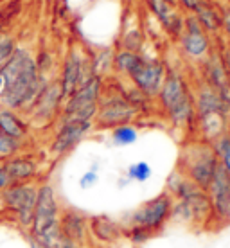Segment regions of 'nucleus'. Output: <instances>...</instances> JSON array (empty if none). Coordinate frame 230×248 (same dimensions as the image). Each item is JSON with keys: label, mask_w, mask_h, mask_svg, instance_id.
Masks as SVG:
<instances>
[{"label": "nucleus", "mask_w": 230, "mask_h": 248, "mask_svg": "<svg viewBox=\"0 0 230 248\" xmlns=\"http://www.w3.org/2000/svg\"><path fill=\"white\" fill-rule=\"evenodd\" d=\"M0 76L4 78L0 103L9 110H29L47 85L34 58L20 47L15 49L6 65L0 68Z\"/></svg>", "instance_id": "nucleus-1"}, {"label": "nucleus", "mask_w": 230, "mask_h": 248, "mask_svg": "<svg viewBox=\"0 0 230 248\" xmlns=\"http://www.w3.org/2000/svg\"><path fill=\"white\" fill-rule=\"evenodd\" d=\"M164 113L168 115L173 126L189 128L196 119L194 112V97L185 79L176 72H168L162 83L160 92L156 93Z\"/></svg>", "instance_id": "nucleus-2"}, {"label": "nucleus", "mask_w": 230, "mask_h": 248, "mask_svg": "<svg viewBox=\"0 0 230 248\" xmlns=\"http://www.w3.org/2000/svg\"><path fill=\"white\" fill-rule=\"evenodd\" d=\"M219 169V162L216 151L211 142L207 140H196V142L185 144L180 151L176 171L191 180L194 186L207 191L212 178Z\"/></svg>", "instance_id": "nucleus-3"}, {"label": "nucleus", "mask_w": 230, "mask_h": 248, "mask_svg": "<svg viewBox=\"0 0 230 248\" xmlns=\"http://www.w3.org/2000/svg\"><path fill=\"white\" fill-rule=\"evenodd\" d=\"M173 203L174 200L168 191L158 192L156 196L146 200L140 203L130 216L121 219L123 225H133V227H140L148 234L156 236L166 230L171 223V214H173Z\"/></svg>", "instance_id": "nucleus-4"}, {"label": "nucleus", "mask_w": 230, "mask_h": 248, "mask_svg": "<svg viewBox=\"0 0 230 248\" xmlns=\"http://www.w3.org/2000/svg\"><path fill=\"white\" fill-rule=\"evenodd\" d=\"M38 186L40 184L36 182L9 184L6 189L0 191V211L11 217L20 229L29 230L32 223Z\"/></svg>", "instance_id": "nucleus-5"}, {"label": "nucleus", "mask_w": 230, "mask_h": 248, "mask_svg": "<svg viewBox=\"0 0 230 248\" xmlns=\"http://www.w3.org/2000/svg\"><path fill=\"white\" fill-rule=\"evenodd\" d=\"M103 93V79L99 76L88 78L74 93H70L63 105L61 121H90L93 123L99 99Z\"/></svg>", "instance_id": "nucleus-6"}, {"label": "nucleus", "mask_w": 230, "mask_h": 248, "mask_svg": "<svg viewBox=\"0 0 230 248\" xmlns=\"http://www.w3.org/2000/svg\"><path fill=\"white\" fill-rule=\"evenodd\" d=\"M60 214H61V203H60L54 186L40 184L38 186L36 205H34V214H32V223L27 230L29 237L38 239L50 230L58 229Z\"/></svg>", "instance_id": "nucleus-7"}, {"label": "nucleus", "mask_w": 230, "mask_h": 248, "mask_svg": "<svg viewBox=\"0 0 230 248\" xmlns=\"http://www.w3.org/2000/svg\"><path fill=\"white\" fill-rule=\"evenodd\" d=\"M137 106L133 105L124 92L101 93L99 108L95 113V123L101 128H115L121 124H130L137 115Z\"/></svg>", "instance_id": "nucleus-8"}, {"label": "nucleus", "mask_w": 230, "mask_h": 248, "mask_svg": "<svg viewBox=\"0 0 230 248\" xmlns=\"http://www.w3.org/2000/svg\"><path fill=\"white\" fill-rule=\"evenodd\" d=\"M168 76V68L158 58H148L140 54V60L128 76L131 83L135 85L137 92L144 97H155L160 92V87Z\"/></svg>", "instance_id": "nucleus-9"}, {"label": "nucleus", "mask_w": 230, "mask_h": 248, "mask_svg": "<svg viewBox=\"0 0 230 248\" xmlns=\"http://www.w3.org/2000/svg\"><path fill=\"white\" fill-rule=\"evenodd\" d=\"M211 202L214 229H221L230 223V176L219 168L207 189Z\"/></svg>", "instance_id": "nucleus-10"}, {"label": "nucleus", "mask_w": 230, "mask_h": 248, "mask_svg": "<svg viewBox=\"0 0 230 248\" xmlns=\"http://www.w3.org/2000/svg\"><path fill=\"white\" fill-rule=\"evenodd\" d=\"M88 78H92L90 60L79 49H72L63 63L61 79L58 81L60 88H61L63 99H67L70 93H74Z\"/></svg>", "instance_id": "nucleus-11"}, {"label": "nucleus", "mask_w": 230, "mask_h": 248, "mask_svg": "<svg viewBox=\"0 0 230 248\" xmlns=\"http://www.w3.org/2000/svg\"><path fill=\"white\" fill-rule=\"evenodd\" d=\"M93 123L90 121H61L54 140L50 144V153L54 156L69 155L72 149L92 131Z\"/></svg>", "instance_id": "nucleus-12"}, {"label": "nucleus", "mask_w": 230, "mask_h": 248, "mask_svg": "<svg viewBox=\"0 0 230 248\" xmlns=\"http://www.w3.org/2000/svg\"><path fill=\"white\" fill-rule=\"evenodd\" d=\"M60 232L81 248H90V232H88V216L74 207H61L60 214Z\"/></svg>", "instance_id": "nucleus-13"}, {"label": "nucleus", "mask_w": 230, "mask_h": 248, "mask_svg": "<svg viewBox=\"0 0 230 248\" xmlns=\"http://www.w3.org/2000/svg\"><path fill=\"white\" fill-rule=\"evenodd\" d=\"M182 50L185 52L191 60H201L209 54L211 50V38L203 31L196 16H189L184 22V31L180 34Z\"/></svg>", "instance_id": "nucleus-14"}, {"label": "nucleus", "mask_w": 230, "mask_h": 248, "mask_svg": "<svg viewBox=\"0 0 230 248\" xmlns=\"http://www.w3.org/2000/svg\"><path fill=\"white\" fill-rule=\"evenodd\" d=\"M194 112H196L198 121L211 117L229 119L230 106L227 105V101L221 97L218 90H214L209 85H203V87H199L198 93L194 97Z\"/></svg>", "instance_id": "nucleus-15"}, {"label": "nucleus", "mask_w": 230, "mask_h": 248, "mask_svg": "<svg viewBox=\"0 0 230 248\" xmlns=\"http://www.w3.org/2000/svg\"><path fill=\"white\" fill-rule=\"evenodd\" d=\"M88 232L90 241L103 247L117 245L123 239V223L121 219H113L108 214L88 216Z\"/></svg>", "instance_id": "nucleus-16"}, {"label": "nucleus", "mask_w": 230, "mask_h": 248, "mask_svg": "<svg viewBox=\"0 0 230 248\" xmlns=\"http://www.w3.org/2000/svg\"><path fill=\"white\" fill-rule=\"evenodd\" d=\"M61 101H65V99H63L60 83H58V81L47 83L45 88L40 92V95H38L36 101L32 103V106L27 112H31L32 119L38 121V123H49L50 119L56 115L58 108L61 105Z\"/></svg>", "instance_id": "nucleus-17"}, {"label": "nucleus", "mask_w": 230, "mask_h": 248, "mask_svg": "<svg viewBox=\"0 0 230 248\" xmlns=\"http://www.w3.org/2000/svg\"><path fill=\"white\" fill-rule=\"evenodd\" d=\"M6 171L11 184H25V182H36L40 174L38 162L29 155H13L6 160L0 162Z\"/></svg>", "instance_id": "nucleus-18"}, {"label": "nucleus", "mask_w": 230, "mask_h": 248, "mask_svg": "<svg viewBox=\"0 0 230 248\" xmlns=\"http://www.w3.org/2000/svg\"><path fill=\"white\" fill-rule=\"evenodd\" d=\"M151 11L155 13V16L162 24V27L171 34V36L180 38L184 31V22L178 7L174 4V0H148Z\"/></svg>", "instance_id": "nucleus-19"}, {"label": "nucleus", "mask_w": 230, "mask_h": 248, "mask_svg": "<svg viewBox=\"0 0 230 248\" xmlns=\"http://www.w3.org/2000/svg\"><path fill=\"white\" fill-rule=\"evenodd\" d=\"M0 131L4 135L22 142L27 137V124H25V121H22V117L16 115L15 110L0 108Z\"/></svg>", "instance_id": "nucleus-20"}, {"label": "nucleus", "mask_w": 230, "mask_h": 248, "mask_svg": "<svg viewBox=\"0 0 230 248\" xmlns=\"http://www.w3.org/2000/svg\"><path fill=\"white\" fill-rule=\"evenodd\" d=\"M196 20L199 22V25L203 27V31L209 34V32H218L221 29V24H223V15L218 11V7H214L209 2H201L196 9Z\"/></svg>", "instance_id": "nucleus-21"}, {"label": "nucleus", "mask_w": 230, "mask_h": 248, "mask_svg": "<svg viewBox=\"0 0 230 248\" xmlns=\"http://www.w3.org/2000/svg\"><path fill=\"white\" fill-rule=\"evenodd\" d=\"M137 139H138V130L131 123L115 126L112 130V142L113 146H119V148L131 146V144L137 142Z\"/></svg>", "instance_id": "nucleus-22"}, {"label": "nucleus", "mask_w": 230, "mask_h": 248, "mask_svg": "<svg viewBox=\"0 0 230 248\" xmlns=\"http://www.w3.org/2000/svg\"><path fill=\"white\" fill-rule=\"evenodd\" d=\"M153 176V169L146 160H138L133 162L131 166H128L126 169V180L128 182H138V184H144L148 182Z\"/></svg>", "instance_id": "nucleus-23"}, {"label": "nucleus", "mask_w": 230, "mask_h": 248, "mask_svg": "<svg viewBox=\"0 0 230 248\" xmlns=\"http://www.w3.org/2000/svg\"><path fill=\"white\" fill-rule=\"evenodd\" d=\"M211 144H212V148H214V151H216L219 168L230 176V139L227 135H221Z\"/></svg>", "instance_id": "nucleus-24"}, {"label": "nucleus", "mask_w": 230, "mask_h": 248, "mask_svg": "<svg viewBox=\"0 0 230 248\" xmlns=\"http://www.w3.org/2000/svg\"><path fill=\"white\" fill-rule=\"evenodd\" d=\"M151 234H148L140 227H133V225H123V239H128V245L131 247H142L151 239Z\"/></svg>", "instance_id": "nucleus-25"}, {"label": "nucleus", "mask_w": 230, "mask_h": 248, "mask_svg": "<svg viewBox=\"0 0 230 248\" xmlns=\"http://www.w3.org/2000/svg\"><path fill=\"white\" fill-rule=\"evenodd\" d=\"M20 149H22V142L20 140H15L11 137L4 135L0 131V162L9 158L13 155H18Z\"/></svg>", "instance_id": "nucleus-26"}, {"label": "nucleus", "mask_w": 230, "mask_h": 248, "mask_svg": "<svg viewBox=\"0 0 230 248\" xmlns=\"http://www.w3.org/2000/svg\"><path fill=\"white\" fill-rule=\"evenodd\" d=\"M15 49H16V45L11 36H0V68L6 65Z\"/></svg>", "instance_id": "nucleus-27"}, {"label": "nucleus", "mask_w": 230, "mask_h": 248, "mask_svg": "<svg viewBox=\"0 0 230 248\" xmlns=\"http://www.w3.org/2000/svg\"><path fill=\"white\" fill-rule=\"evenodd\" d=\"M99 182V174H97V171H95V168L92 169H88V171H85V173L81 174V178H79V187L81 189H92L95 184Z\"/></svg>", "instance_id": "nucleus-28"}, {"label": "nucleus", "mask_w": 230, "mask_h": 248, "mask_svg": "<svg viewBox=\"0 0 230 248\" xmlns=\"http://www.w3.org/2000/svg\"><path fill=\"white\" fill-rule=\"evenodd\" d=\"M201 2H203V0H180L182 6L185 7V9H189V11H196Z\"/></svg>", "instance_id": "nucleus-29"}, {"label": "nucleus", "mask_w": 230, "mask_h": 248, "mask_svg": "<svg viewBox=\"0 0 230 248\" xmlns=\"http://www.w3.org/2000/svg\"><path fill=\"white\" fill-rule=\"evenodd\" d=\"M11 182H9V178H7L6 171H4V168H2V164H0V191L2 189H6L7 186H9Z\"/></svg>", "instance_id": "nucleus-30"}, {"label": "nucleus", "mask_w": 230, "mask_h": 248, "mask_svg": "<svg viewBox=\"0 0 230 248\" xmlns=\"http://www.w3.org/2000/svg\"><path fill=\"white\" fill-rule=\"evenodd\" d=\"M221 27H225V32H227L230 38V11H227L223 15V24H221Z\"/></svg>", "instance_id": "nucleus-31"}, {"label": "nucleus", "mask_w": 230, "mask_h": 248, "mask_svg": "<svg viewBox=\"0 0 230 248\" xmlns=\"http://www.w3.org/2000/svg\"><path fill=\"white\" fill-rule=\"evenodd\" d=\"M27 241H29V247L31 248H45L42 243H38L36 239H32V237H29V236H27Z\"/></svg>", "instance_id": "nucleus-32"}, {"label": "nucleus", "mask_w": 230, "mask_h": 248, "mask_svg": "<svg viewBox=\"0 0 230 248\" xmlns=\"http://www.w3.org/2000/svg\"><path fill=\"white\" fill-rule=\"evenodd\" d=\"M225 135H227L230 139V115H229V119H227V128H225Z\"/></svg>", "instance_id": "nucleus-33"}, {"label": "nucleus", "mask_w": 230, "mask_h": 248, "mask_svg": "<svg viewBox=\"0 0 230 248\" xmlns=\"http://www.w3.org/2000/svg\"><path fill=\"white\" fill-rule=\"evenodd\" d=\"M2 90H4V78L0 76V92H2Z\"/></svg>", "instance_id": "nucleus-34"}, {"label": "nucleus", "mask_w": 230, "mask_h": 248, "mask_svg": "<svg viewBox=\"0 0 230 248\" xmlns=\"http://www.w3.org/2000/svg\"><path fill=\"white\" fill-rule=\"evenodd\" d=\"M119 248H135V247H131V245H123V247H119Z\"/></svg>", "instance_id": "nucleus-35"}]
</instances>
